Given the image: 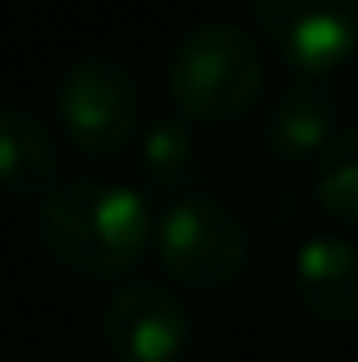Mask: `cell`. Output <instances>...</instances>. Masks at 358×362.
Masks as SVG:
<instances>
[{"mask_svg": "<svg viewBox=\"0 0 358 362\" xmlns=\"http://www.w3.org/2000/svg\"><path fill=\"white\" fill-rule=\"evenodd\" d=\"M152 239L147 197L115 179L79 175L37 202V243L83 280H120Z\"/></svg>", "mask_w": 358, "mask_h": 362, "instance_id": "1", "label": "cell"}, {"mask_svg": "<svg viewBox=\"0 0 358 362\" xmlns=\"http://www.w3.org/2000/svg\"><path fill=\"white\" fill-rule=\"evenodd\" d=\"M166 88L193 124H234L262 97V46L234 18H202L175 42Z\"/></svg>", "mask_w": 358, "mask_h": 362, "instance_id": "2", "label": "cell"}, {"mask_svg": "<svg viewBox=\"0 0 358 362\" xmlns=\"http://www.w3.org/2000/svg\"><path fill=\"white\" fill-rule=\"evenodd\" d=\"M156 257L179 289L221 293L248 266V221L225 197L197 188L166 206L156 225Z\"/></svg>", "mask_w": 358, "mask_h": 362, "instance_id": "3", "label": "cell"}, {"mask_svg": "<svg viewBox=\"0 0 358 362\" xmlns=\"http://www.w3.org/2000/svg\"><path fill=\"white\" fill-rule=\"evenodd\" d=\"M55 115L60 133L83 156H120L138 138L143 97L138 78L120 55L88 51L60 74L55 88Z\"/></svg>", "mask_w": 358, "mask_h": 362, "instance_id": "4", "label": "cell"}, {"mask_svg": "<svg viewBox=\"0 0 358 362\" xmlns=\"http://www.w3.org/2000/svg\"><path fill=\"white\" fill-rule=\"evenodd\" d=\"M253 23L294 74H340L358 51V0H253Z\"/></svg>", "mask_w": 358, "mask_h": 362, "instance_id": "5", "label": "cell"}, {"mask_svg": "<svg viewBox=\"0 0 358 362\" xmlns=\"http://www.w3.org/2000/svg\"><path fill=\"white\" fill-rule=\"evenodd\" d=\"M188 308L161 280H125L106 298L101 339L115 362H179L188 354Z\"/></svg>", "mask_w": 358, "mask_h": 362, "instance_id": "6", "label": "cell"}, {"mask_svg": "<svg viewBox=\"0 0 358 362\" xmlns=\"http://www.w3.org/2000/svg\"><path fill=\"white\" fill-rule=\"evenodd\" d=\"M345 88L335 74H294L258 115V142L276 160H313L335 138Z\"/></svg>", "mask_w": 358, "mask_h": 362, "instance_id": "7", "label": "cell"}, {"mask_svg": "<svg viewBox=\"0 0 358 362\" xmlns=\"http://www.w3.org/2000/svg\"><path fill=\"white\" fill-rule=\"evenodd\" d=\"M64 179L60 138L37 110L0 101V193L18 202H42Z\"/></svg>", "mask_w": 358, "mask_h": 362, "instance_id": "8", "label": "cell"}, {"mask_svg": "<svg viewBox=\"0 0 358 362\" xmlns=\"http://www.w3.org/2000/svg\"><path fill=\"white\" fill-rule=\"evenodd\" d=\"M294 298L322 326L358 321V243L340 234H313L294 257Z\"/></svg>", "mask_w": 358, "mask_h": 362, "instance_id": "9", "label": "cell"}, {"mask_svg": "<svg viewBox=\"0 0 358 362\" xmlns=\"http://www.w3.org/2000/svg\"><path fill=\"white\" fill-rule=\"evenodd\" d=\"M138 179L152 197H171V202L202 188V151L184 115L147 119L138 138Z\"/></svg>", "mask_w": 358, "mask_h": 362, "instance_id": "10", "label": "cell"}, {"mask_svg": "<svg viewBox=\"0 0 358 362\" xmlns=\"http://www.w3.org/2000/svg\"><path fill=\"white\" fill-rule=\"evenodd\" d=\"M313 193L331 221L358 230V124L335 129V138L313 156Z\"/></svg>", "mask_w": 358, "mask_h": 362, "instance_id": "11", "label": "cell"}]
</instances>
